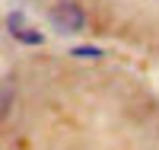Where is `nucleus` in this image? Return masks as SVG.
<instances>
[{"instance_id":"nucleus-1","label":"nucleus","mask_w":159,"mask_h":150,"mask_svg":"<svg viewBox=\"0 0 159 150\" xmlns=\"http://www.w3.org/2000/svg\"><path fill=\"white\" fill-rule=\"evenodd\" d=\"M51 22L57 26V32L73 35V32H83L86 13H83L80 3H73V0H61V3H54V10H51Z\"/></svg>"},{"instance_id":"nucleus-2","label":"nucleus","mask_w":159,"mask_h":150,"mask_svg":"<svg viewBox=\"0 0 159 150\" xmlns=\"http://www.w3.org/2000/svg\"><path fill=\"white\" fill-rule=\"evenodd\" d=\"M7 29H10V35L16 38V42H22V45H42V42H45V35L35 32L32 26L25 22L22 13H10V16H7Z\"/></svg>"},{"instance_id":"nucleus-3","label":"nucleus","mask_w":159,"mask_h":150,"mask_svg":"<svg viewBox=\"0 0 159 150\" xmlns=\"http://www.w3.org/2000/svg\"><path fill=\"white\" fill-rule=\"evenodd\" d=\"M73 58H102V48H73Z\"/></svg>"}]
</instances>
